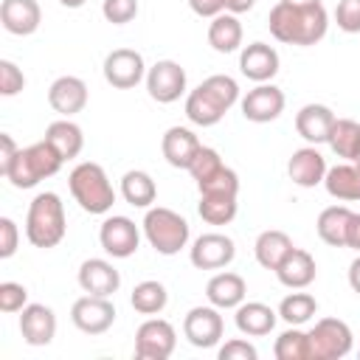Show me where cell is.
<instances>
[{"instance_id":"cell-27","label":"cell","mask_w":360,"mask_h":360,"mask_svg":"<svg viewBox=\"0 0 360 360\" xmlns=\"http://www.w3.org/2000/svg\"><path fill=\"white\" fill-rule=\"evenodd\" d=\"M292 248H295V245H292V239H290L284 231L270 228V231H262V233L256 236V242H253V256H256V262H259L264 270H276Z\"/></svg>"},{"instance_id":"cell-41","label":"cell","mask_w":360,"mask_h":360,"mask_svg":"<svg viewBox=\"0 0 360 360\" xmlns=\"http://www.w3.org/2000/svg\"><path fill=\"white\" fill-rule=\"evenodd\" d=\"M101 14L112 25H127L138 17V0H104Z\"/></svg>"},{"instance_id":"cell-26","label":"cell","mask_w":360,"mask_h":360,"mask_svg":"<svg viewBox=\"0 0 360 360\" xmlns=\"http://www.w3.org/2000/svg\"><path fill=\"white\" fill-rule=\"evenodd\" d=\"M323 188L329 191V197H335L340 202H357L360 200V166L346 160V163L326 169Z\"/></svg>"},{"instance_id":"cell-21","label":"cell","mask_w":360,"mask_h":360,"mask_svg":"<svg viewBox=\"0 0 360 360\" xmlns=\"http://www.w3.org/2000/svg\"><path fill=\"white\" fill-rule=\"evenodd\" d=\"M335 118H338V115H335L326 104H315V101H312V104H304V107L295 112V132H298L307 143H312V146L326 143Z\"/></svg>"},{"instance_id":"cell-22","label":"cell","mask_w":360,"mask_h":360,"mask_svg":"<svg viewBox=\"0 0 360 360\" xmlns=\"http://www.w3.org/2000/svg\"><path fill=\"white\" fill-rule=\"evenodd\" d=\"M200 146H202L200 138L188 127H169L160 138V152H163L166 163L174 169H188L194 155L200 152Z\"/></svg>"},{"instance_id":"cell-17","label":"cell","mask_w":360,"mask_h":360,"mask_svg":"<svg viewBox=\"0 0 360 360\" xmlns=\"http://www.w3.org/2000/svg\"><path fill=\"white\" fill-rule=\"evenodd\" d=\"M76 278L87 295H101V298L115 295L121 287V273L107 259H84Z\"/></svg>"},{"instance_id":"cell-13","label":"cell","mask_w":360,"mask_h":360,"mask_svg":"<svg viewBox=\"0 0 360 360\" xmlns=\"http://www.w3.org/2000/svg\"><path fill=\"white\" fill-rule=\"evenodd\" d=\"M146 90L149 98L158 104H172L186 93V70L174 59H160L146 70Z\"/></svg>"},{"instance_id":"cell-46","label":"cell","mask_w":360,"mask_h":360,"mask_svg":"<svg viewBox=\"0 0 360 360\" xmlns=\"http://www.w3.org/2000/svg\"><path fill=\"white\" fill-rule=\"evenodd\" d=\"M20 245V228L11 217H0V259H11Z\"/></svg>"},{"instance_id":"cell-37","label":"cell","mask_w":360,"mask_h":360,"mask_svg":"<svg viewBox=\"0 0 360 360\" xmlns=\"http://www.w3.org/2000/svg\"><path fill=\"white\" fill-rule=\"evenodd\" d=\"M222 115H225V110H219L200 87H194L186 96V118L191 124H197V127H214V124L222 121Z\"/></svg>"},{"instance_id":"cell-15","label":"cell","mask_w":360,"mask_h":360,"mask_svg":"<svg viewBox=\"0 0 360 360\" xmlns=\"http://www.w3.org/2000/svg\"><path fill=\"white\" fill-rule=\"evenodd\" d=\"M278 51L267 42H250L239 51V70L245 79L256 82V84H264V82H273V76L278 73Z\"/></svg>"},{"instance_id":"cell-33","label":"cell","mask_w":360,"mask_h":360,"mask_svg":"<svg viewBox=\"0 0 360 360\" xmlns=\"http://www.w3.org/2000/svg\"><path fill=\"white\" fill-rule=\"evenodd\" d=\"M129 304L141 315H160L166 309V304H169V292H166V287L160 281L146 278V281H141V284L132 287Z\"/></svg>"},{"instance_id":"cell-7","label":"cell","mask_w":360,"mask_h":360,"mask_svg":"<svg viewBox=\"0 0 360 360\" xmlns=\"http://www.w3.org/2000/svg\"><path fill=\"white\" fill-rule=\"evenodd\" d=\"M177 346V332L166 318L149 315L135 332V357L141 360H166Z\"/></svg>"},{"instance_id":"cell-24","label":"cell","mask_w":360,"mask_h":360,"mask_svg":"<svg viewBox=\"0 0 360 360\" xmlns=\"http://www.w3.org/2000/svg\"><path fill=\"white\" fill-rule=\"evenodd\" d=\"M248 295V284L239 273H231V270H222V273H214L205 284V298L208 304H214L217 309H236Z\"/></svg>"},{"instance_id":"cell-48","label":"cell","mask_w":360,"mask_h":360,"mask_svg":"<svg viewBox=\"0 0 360 360\" xmlns=\"http://www.w3.org/2000/svg\"><path fill=\"white\" fill-rule=\"evenodd\" d=\"M17 152H20V146L14 143V138L8 132H0V174L8 169V163L17 158Z\"/></svg>"},{"instance_id":"cell-49","label":"cell","mask_w":360,"mask_h":360,"mask_svg":"<svg viewBox=\"0 0 360 360\" xmlns=\"http://www.w3.org/2000/svg\"><path fill=\"white\" fill-rule=\"evenodd\" d=\"M346 248L360 253V214H352L349 219V231H346Z\"/></svg>"},{"instance_id":"cell-20","label":"cell","mask_w":360,"mask_h":360,"mask_svg":"<svg viewBox=\"0 0 360 360\" xmlns=\"http://www.w3.org/2000/svg\"><path fill=\"white\" fill-rule=\"evenodd\" d=\"M42 8L37 0H3L0 3V25L14 37H28L39 28Z\"/></svg>"},{"instance_id":"cell-34","label":"cell","mask_w":360,"mask_h":360,"mask_svg":"<svg viewBox=\"0 0 360 360\" xmlns=\"http://www.w3.org/2000/svg\"><path fill=\"white\" fill-rule=\"evenodd\" d=\"M236 208L239 202L233 194H200L197 202V214L208 225H228L236 217Z\"/></svg>"},{"instance_id":"cell-30","label":"cell","mask_w":360,"mask_h":360,"mask_svg":"<svg viewBox=\"0 0 360 360\" xmlns=\"http://www.w3.org/2000/svg\"><path fill=\"white\" fill-rule=\"evenodd\" d=\"M121 197L132 205V208H149L158 200V186L152 180L149 172L143 169H129L121 177Z\"/></svg>"},{"instance_id":"cell-31","label":"cell","mask_w":360,"mask_h":360,"mask_svg":"<svg viewBox=\"0 0 360 360\" xmlns=\"http://www.w3.org/2000/svg\"><path fill=\"white\" fill-rule=\"evenodd\" d=\"M354 211H349L346 205H329L318 214V236L332 245V248H346V231H349V219Z\"/></svg>"},{"instance_id":"cell-43","label":"cell","mask_w":360,"mask_h":360,"mask_svg":"<svg viewBox=\"0 0 360 360\" xmlns=\"http://www.w3.org/2000/svg\"><path fill=\"white\" fill-rule=\"evenodd\" d=\"M22 87H25L22 70H20L11 59H0V96L11 98V96H17Z\"/></svg>"},{"instance_id":"cell-28","label":"cell","mask_w":360,"mask_h":360,"mask_svg":"<svg viewBox=\"0 0 360 360\" xmlns=\"http://www.w3.org/2000/svg\"><path fill=\"white\" fill-rule=\"evenodd\" d=\"M208 45L217 53H233L242 48V22L236 14L222 11L208 22Z\"/></svg>"},{"instance_id":"cell-4","label":"cell","mask_w":360,"mask_h":360,"mask_svg":"<svg viewBox=\"0 0 360 360\" xmlns=\"http://www.w3.org/2000/svg\"><path fill=\"white\" fill-rule=\"evenodd\" d=\"M68 188H70L73 200L79 202V208L87 214H107L115 202V188H112L107 172L93 160H82L70 169Z\"/></svg>"},{"instance_id":"cell-42","label":"cell","mask_w":360,"mask_h":360,"mask_svg":"<svg viewBox=\"0 0 360 360\" xmlns=\"http://www.w3.org/2000/svg\"><path fill=\"white\" fill-rule=\"evenodd\" d=\"M25 304H28V290L22 284H17V281L0 284V312L11 315V312H20Z\"/></svg>"},{"instance_id":"cell-52","label":"cell","mask_w":360,"mask_h":360,"mask_svg":"<svg viewBox=\"0 0 360 360\" xmlns=\"http://www.w3.org/2000/svg\"><path fill=\"white\" fill-rule=\"evenodd\" d=\"M59 3H62L65 8H82V6L87 3V0H59Z\"/></svg>"},{"instance_id":"cell-38","label":"cell","mask_w":360,"mask_h":360,"mask_svg":"<svg viewBox=\"0 0 360 360\" xmlns=\"http://www.w3.org/2000/svg\"><path fill=\"white\" fill-rule=\"evenodd\" d=\"M273 354H276V360H309L307 332L298 326L284 329L273 343Z\"/></svg>"},{"instance_id":"cell-16","label":"cell","mask_w":360,"mask_h":360,"mask_svg":"<svg viewBox=\"0 0 360 360\" xmlns=\"http://www.w3.org/2000/svg\"><path fill=\"white\" fill-rule=\"evenodd\" d=\"M326 158L318 152V146H312V143H307V146H301V149H295L292 155H290V160H287V174H290V180L295 183V186H301V188H315V186H321L323 183V177H326Z\"/></svg>"},{"instance_id":"cell-44","label":"cell","mask_w":360,"mask_h":360,"mask_svg":"<svg viewBox=\"0 0 360 360\" xmlns=\"http://www.w3.org/2000/svg\"><path fill=\"white\" fill-rule=\"evenodd\" d=\"M335 22L343 34H360V0H340L335 8Z\"/></svg>"},{"instance_id":"cell-6","label":"cell","mask_w":360,"mask_h":360,"mask_svg":"<svg viewBox=\"0 0 360 360\" xmlns=\"http://www.w3.org/2000/svg\"><path fill=\"white\" fill-rule=\"evenodd\" d=\"M309 343V360H340L352 352L354 335L346 321L340 318H321L307 332Z\"/></svg>"},{"instance_id":"cell-36","label":"cell","mask_w":360,"mask_h":360,"mask_svg":"<svg viewBox=\"0 0 360 360\" xmlns=\"http://www.w3.org/2000/svg\"><path fill=\"white\" fill-rule=\"evenodd\" d=\"M197 87H200L219 110H225V112L239 101V84H236V79L228 76V73H214V76L202 79Z\"/></svg>"},{"instance_id":"cell-40","label":"cell","mask_w":360,"mask_h":360,"mask_svg":"<svg viewBox=\"0 0 360 360\" xmlns=\"http://www.w3.org/2000/svg\"><path fill=\"white\" fill-rule=\"evenodd\" d=\"M197 191L200 194H233L236 197L239 194V174L231 166H222L217 174L197 183Z\"/></svg>"},{"instance_id":"cell-18","label":"cell","mask_w":360,"mask_h":360,"mask_svg":"<svg viewBox=\"0 0 360 360\" xmlns=\"http://www.w3.org/2000/svg\"><path fill=\"white\" fill-rule=\"evenodd\" d=\"M20 335L28 346H48L56 338V315L45 304H25L20 309Z\"/></svg>"},{"instance_id":"cell-12","label":"cell","mask_w":360,"mask_h":360,"mask_svg":"<svg viewBox=\"0 0 360 360\" xmlns=\"http://www.w3.org/2000/svg\"><path fill=\"white\" fill-rule=\"evenodd\" d=\"M233 256H236L233 239L225 233H217V231L200 233L188 248V259L197 270H222L233 262Z\"/></svg>"},{"instance_id":"cell-53","label":"cell","mask_w":360,"mask_h":360,"mask_svg":"<svg viewBox=\"0 0 360 360\" xmlns=\"http://www.w3.org/2000/svg\"><path fill=\"white\" fill-rule=\"evenodd\" d=\"M281 3H290V6H315L321 0H281Z\"/></svg>"},{"instance_id":"cell-50","label":"cell","mask_w":360,"mask_h":360,"mask_svg":"<svg viewBox=\"0 0 360 360\" xmlns=\"http://www.w3.org/2000/svg\"><path fill=\"white\" fill-rule=\"evenodd\" d=\"M256 6V0H225V11H231V14H245V11H250Z\"/></svg>"},{"instance_id":"cell-14","label":"cell","mask_w":360,"mask_h":360,"mask_svg":"<svg viewBox=\"0 0 360 360\" xmlns=\"http://www.w3.org/2000/svg\"><path fill=\"white\" fill-rule=\"evenodd\" d=\"M284 93L273 84V82H264V84H256L253 90H248L242 98H239V107H242V115L253 124H270L276 121L281 112H284Z\"/></svg>"},{"instance_id":"cell-25","label":"cell","mask_w":360,"mask_h":360,"mask_svg":"<svg viewBox=\"0 0 360 360\" xmlns=\"http://www.w3.org/2000/svg\"><path fill=\"white\" fill-rule=\"evenodd\" d=\"M276 321H278V309L262 304V301H242L236 307V315H233V323L242 335L248 338H264L276 329Z\"/></svg>"},{"instance_id":"cell-32","label":"cell","mask_w":360,"mask_h":360,"mask_svg":"<svg viewBox=\"0 0 360 360\" xmlns=\"http://www.w3.org/2000/svg\"><path fill=\"white\" fill-rule=\"evenodd\" d=\"M329 149L343 158V160H354L360 152V124L354 118H335L332 132H329Z\"/></svg>"},{"instance_id":"cell-10","label":"cell","mask_w":360,"mask_h":360,"mask_svg":"<svg viewBox=\"0 0 360 360\" xmlns=\"http://www.w3.org/2000/svg\"><path fill=\"white\" fill-rule=\"evenodd\" d=\"M70 321L84 335H104L115 323V307L110 298L101 295H82L70 307Z\"/></svg>"},{"instance_id":"cell-23","label":"cell","mask_w":360,"mask_h":360,"mask_svg":"<svg viewBox=\"0 0 360 360\" xmlns=\"http://www.w3.org/2000/svg\"><path fill=\"white\" fill-rule=\"evenodd\" d=\"M273 273H276V278H278L284 287H290V290H307V287L315 281L318 264H315V259H312L309 250L292 248V250L284 256V262H281Z\"/></svg>"},{"instance_id":"cell-47","label":"cell","mask_w":360,"mask_h":360,"mask_svg":"<svg viewBox=\"0 0 360 360\" xmlns=\"http://www.w3.org/2000/svg\"><path fill=\"white\" fill-rule=\"evenodd\" d=\"M188 8H191L197 17H208V20H214L217 14L225 11V0H188Z\"/></svg>"},{"instance_id":"cell-3","label":"cell","mask_w":360,"mask_h":360,"mask_svg":"<svg viewBox=\"0 0 360 360\" xmlns=\"http://www.w3.org/2000/svg\"><path fill=\"white\" fill-rule=\"evenodd\" d=\"M65 158L42 138L31 146H20L17 158L8 163V169L3 172V177L14 186V188H34L37 183L53 177L62 169Z\"/></svg>"},{"instance_id":"cell-8","label":"cell","mask_w":360,"mask_h":360,"mask_svg":"<svg viewBox=\"0 0 360 360\" xmlns=\"http://www.w3.org/2000/svg\"><path fill=\"white\" fill-rule=\"evenodd\" d=\"M183 335L197 349H211L225 335V321L214 304L208 307H191L183 318Z\"/></svg>"},{"instance_id":"cell-5","label":"cell","mask_w":360,"mask_h":360,"mask_svg":"<svg viewBox=\"0 0 360 360\" xmlns=\"http://www.w3.org/2000/svg\"><path fill=\"white\" fill-rule=\"evenodd\" d=\"M141 228H143L146 242H149V245L155 248V253H160V256H174V253H180V250L188 245V239H191V228H188L186 217H180L177 211H172V208H166V205H152V208H146Z\"/></svg>"},{"instance_id":"cell-51","label":"cell","mask_w":360,"mask_h":360,"mask_svg":"<svg viewBox=\"0 0 360 360\" xmlns=\"http://www.w3.org/2000/svg\"><path fill=\"white\" fill-rule=\"evenodd\" d=\"M349 287H352V290L360 295V256H357V259L349 264Z\"/></svg>"},{"instance_id":"cell-1","label":"cell","mask_w":360,"mask_h":360,"mask_svg":"<svg viewBox=\"0 0 360 360\" xmlns=\"http://www.w3.org/2000/svg\"><path fill=\"white\" fill-rule=\"evenodd\" d=\"M267 28L270 34L284 42V45H298L309 48L326 37L329 28V14L323 3L315 6H290V3H276L267 14Z\"/></svg>"},{"instance_id":"cell-45","label":"cell","mask_w":360,"mask_h":360,"mask_svg":"<svg viewBox=\"0 0 360 360\" xmlns=\"http://www.w3.org/2000/svg\"><path fill=\"white\" fill-rule=\"evenodd\" d=\"M256 357H259L256 346L245 338H231L219 346V360H256Z\"/></svg>"},{"instance_id":"cell-35","label":"cell","mask_w":360,"mask_h":360,"mask_svg":"<svg viewBox=\"0 0 360 360\" xmlns=\"http://www.w3.org/2000/svg\"><path fill=\"white\" fill-rule=\"evenodd\" d=\"M315 312H318V301H315V295L301 292V290L284 295L281 304H278V318H281L284 323H290V326H301V323H307L309 318H315Z\"/></svg>"},{"instance_id":"cell-9","label":"cell","mask_w":360,"mask_h":360,"mask_svg":"<svg viewBox=\"0 0 360 360\" xmlns=\"http://www.w3.org/2000/svg\"><path fill=\"white\" fill-rule=\"evenodd\" d=\"M98 245L112 259H129L141 245V231L129 217L112 214L98 228Z\"/></svg>"},{"instance_id":"cell-19","label":"cell","mask_w":360,"mask_h":360,"mask_svg":"<svg viewBox=\"0 0 360 360\" xmlns=\"http://www.w3.org/2000/svg\"><path fill=\"white\" fill-rule=\"evenodd\" d=\"M48 104L62 118H70L87 107V84L79 76H59L48 87Z\"/></svg>"},{"instance_id":"cell-29","label":"cell","mask_w":360,"mask_h":360,"mask_svg":"<svg viewBox=\"0 0 360 360\" xmlns=\"http://www.w3.org/2000/svg\"><path fill=\"white\" fill-rule=\"evenodd\" d=\"M45 141H48L65 160L79 158V152L84 149V132H82V127L73 124L70 118L51 121L48 129H45Z\"/></svg>"},{"instance_id":"cell-2","label":"cell","mask_w":360,"mask_h":360,"mask_svg":"<svg viewBox=\"0 0 360 360\" xmlns=\"http://www.w3.org/2000/svg\"><path fill=\"white\" fill-rule=\"evenodd\" d=\"M65 231H68V219H65L62 197L56 191H39L25 214V239L34 248L48 250L65 239Z\"/></svg>"},{"instance_id":"cell-11","label":"cell","mask_w":360,"mask_h":360,"mask_svg":"<svg viewBox=\"0 0 360 360\" xmlns=\"http://www.w3.org/2000/svg\"><path fill=\"white\" fill-rule=\"evenodd\" d=\"M146 70L149 68L143 65V56L132 48H115L104 56V79L115 90H132L146 79Z\"/></svg>"},{"instance_id":"cell-54","label":"cell","mask_w":360,"mask_h":360,"mask_svg":"<svg viewBox=\"0 0 360 360\" xmlns=\"http://www.w3.org/2000/svg\"><path fill=\"white\" fill-rule=\"evenodd\" d=\"M352 163H357V166H360V152H357V158H354V160H352Z\"/></svg>"},{"instance_id":"cell-39","label":"cell","mask_w":360,"mask_h":360,"mask_svg":"<svg viewBox=\"0 0 360 360\" xmlns=\"http://www.w3.org/2000/svg\"><path fill=\"white\" fill-rule=\"evenodd\" d=\"M222 166H225V163H222V158H219L217 149L200 146V152L194 155V160H191V166H188L186 172L194 177V183H202V180H208L211 174H217Z\"/></svg>"}]
</instances>
